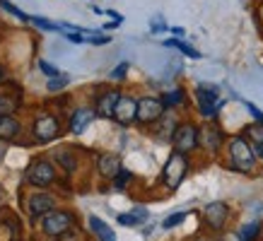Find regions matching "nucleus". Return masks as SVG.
<instances>
[{
  "mask_svg": "<svg viewBox=\"0 0 263 241\" xmlns=\"http://www.w3.org/2000/svg\"><path fill=\"white\" fill-rule=\"evenodd\" d=\"M53 205H56V200H53L48 193H36V195L29 198V212H32L34 217H39V215L46 217L48 212H53Z\"/></svg>",
  "mask_w": 263,
  "mask_h": 241,
  "instance_id": "obj_11",
  "label": "nucleus"
},
{
  "mask_svg": "<svg viewBox=\"0 0 263 241\" xmlns=\"http://www.w3.org/2000/svg\"><path fill=\"white\" fill-rule=\"evenodd\" d=\"M222 241H239V234L234 236V234H227V236H222Z\"/></svg>",
  "mask_w": 263,
  "mask_h": 241,
  "instance_id": "obj_34",
  "label": "nucleus"
},
{
  "mask_svg": "<svg viewBox=\"0 0 263 241\" xmlns=\"http://www.w3.org/2000/svg\"><path fill=\"white\" fill-rule=\"evenodd\" d=\"M258 232H261V225H258V222H251V225H247L244 229H239V241H256Z\"/></svg>",
  "mask_w": 263,
  "mask_h": 241,
  "instance_id": "obj_21",
  "label": "nucleus"
},
{
  "mask_svg": "<svg viewBox=\"0 0 263 241\" xmlns=\"http://www.w3.org/2000/svg\"><path fill=\"white\" fill-rule=\"evenodd\" d=\"M56 178V171L46 159H36L27 167V181L34 186H48Z\"/></svg>",
  "mask_w": 263,
  "mask_h": 241,
  "instance_id": "obj_5",
  "label": "nucleus"
},
{
  "mask_svg": "<svg viewBox=\"0 0 263 241\" xmlns=\"http://www.w3.org/2000/svg\"><path fill=\"white\" fill-rule=\"evenodd\" d=\"M152 29H164V22H162V19H155V22H152Z\"/></svg>",
  "mask_w": 263,
  "mask_h": 241,
  "instance_id": "obj_33",
  "label": "nucleus"
},
{
  "mask_svg": "<svg viewBox=\"0 0 263 241\" xmlns=\"http://www.w3.org/2000/svg\"><path fill=\"white\" fill-rule=\"evenodd\" d=\"M147 219V210H143V208H136L130 215H119V222L121 225H140V222H145Z\"/></svg>",
  "mask_w": 263,
  "mask_h": 241,
  "instance_id": "obj_20",
  "label": "nucleus"
},
{
  "mask_svg": "<svg viewBox=\"0 0 263 241\" xmlns=\"http://www.w3.org/2000/svg\"><path fill=\"white\" fill-rule=\"evenodd\" d=\"M0 80H3V70H0Z\"/></svg>",
  "mask_w": 263,
  "mask_h": 241,
  "instance_id": "obj_35",
  "label": "nucleus"
},
{
  "mask_svg": "<svg viewBox=\"0 0 263 241\" xmlns=\"http://www.w3.org/2000/svg\"><path fill=\"white\" fill-rule=\"evenodd\" d=\"M58 133H61V123H58L56 116H48V113H44V116H39V118H36V123H34V135H36V140H41V143L53 140Z\"/></svg>",
  "mask_w": 263,
  "mask_h": 241,
  "instance_id": "obj_7",
  "label": "nucleus"
},
{
  "mask_svg": "<svg viewBox=\"0 0 263 241\" xmlns=\"http://www.w3.org/2000/svg\"><path fill=\"white\" fill-rule=\"evenodd\" d=\"M128 181H130V171H126V169H121V171H119V176L114 178V186H116V188H123V186H126Z\"/></svg>",
  "mask_w": 263,
  "mask_h": 241,
  "instance_id": "obj_26",
  "label": "nucleus"
},
{
  "mask_svg": "<svg viewBox=\"0 0 263 241\" xmlns=\"http://www.w3.org/2000/svg\"><path fill=\"white\" fill-rule=\"evenodd\" d=\"M172 140H174V147L176 152H191L193 147L200 143V130L193 126V123H183V126H179V128H174V135H172Z\"/></svg>",
  "mask_w": 263,
  "mask_h": 241,
  "instance_id": "obj_3",
  "label": "nucleus"
},
{
  "mask_svg": "<svg viewBox=\"0 0 263 241\" xmlns=\"http://www.w3.org/2000/svg\"><path fill=\"white\" fill-rule=\"evenodd\" d=\"M119 171H121V159H119V154H102L99 157V174L106 178H116L119 176Z\"/></svg>",
  "mask_w": 263,
  "mask_h": 241,
  "instance_id": "obj_13",
  "label": "nucleus"
},
{
  "mask_svg": "<svg viewBox=\"0 0 263 241\" xmlns=\"http://www.w3.org/2000/svg\"><path fill=\"white\" fill-rule=\"evenodd\" d=\"M65 85H68V77H53V80L48 82V89H51V92H56V89L65 87Z\"/></svg>",
  "mask_w": 263,
  "mask_h": 241,
  "instance_id": "obj_30",
  "label": "nucleus"
},
{
  "mask_svg": "<svg viewBox=\"0 0 263 241\" xmlns=\"http://www.w3.org/2000/svg\"><path fill=\"white\" fill-rule=\"evenodd\" d=\"M72 227V215L65 212V210H53L44 217V232L51 234V236H61V234L70 232Z\"/></svg>",
  "mask_w": 263,
  "mask_h": 241,
  "instance_id": "obj_4",
  "label": "nucleus"
},
{
  "mask_svg": "<svg viewBox=\"0 0 263 241\" xmlns=\"http://www.w3.org/2000/svg\"><path fill=\"white\" fill-rule=\"evenodd\" d=\"M183 217H186V212H176V215H169L167 219H164V229H172V227L181 225V222H183Z\"/></svg>",
  "mask_w": 263,
  "mask_h": 241,
  "instance_id": "obj_25",
  "label": "nucleus"
},
{
  "mask_svg": "<svg viewBox=\"0 0 263 241\" xmlns=\"http://www.w3.org/2000/svg\"><path fill=\"white\" fill-rule=\"evenodd\" d=\"M196 99H198V109L205 118H213L217 109H220V96H217V92L213 87H198Z\"/></svg>",
  "mask_w": 263,
  "mask_h": 241,
  "instance_id": "obj_8",
  "label": "nucleus"
},
{
  "mask_svg": "<svg viewBox=\"0 0 263 241\" xmlns=\"http://www.w3.org/2000/svg\"><path fill=\"white\" fill-rule=\"evenodd\" d=\"M39 68H41V72H44V75H48V77H51V80H53L56 75H61V72H58L51 63H46V61H39Z\"/></svg>",
  "mask_w": 263,
  "mask_h": 241,
  "instance_id": "obj_28",
  "label": "nucleus"
},
{
  "mask_svg": "<svg viewBox=\"0 0 263 241\" xmlns=\"http://www.w3.org/2000/svg\"><path fill=\"white\" fill-rule=\"evenodd\" d=\"M89 227H92V232L99 236V241H116V234H114V229L104 219H99V217H89Z\"/></svg>",
  "mask_w": 263,
  "mask_h": 241,
  "instance_id": "obj_15",
  "label": "nucleus"
},
{
  "mask_svg": "<svg viewBox=\"0 0 263 241\" xmlns=\"http://www.w3.org/2000/svg\"><path fill=\"white\" fill-rule=\"evenodd\" d=\"M114 118L119 120V123H123V126H128L130 120H136L138 118V102L130 99V96H121L116 109H114Z\"/></svg>",
  "mask_w": 263,
  "mask_h": 241,
  "instance_id": "obj_9",
  "label": "nucleus"
},
{
  "mask_svg": "<svg viewBox=\"0 0 263 241\" xmlns=\"http://www.w3.org/2000/svg\"><path fill=\"white\" fill-rule=\"evenodd\" d=\"M92 118H95V111H92V109H78L70 118V130L75 133V135H80L82 130L92 123Z\"/></svg>",
  "mask_w": 263,
  "mask_h": 241,
  "instance_id": "obj_14",
  "label": "nucleus"
},
{
  "mask_svg": "<svg viewBox=\"0 0 263 241\" xmlns=\"http://www.w3.org/2000/svg\"><path fill=\"white\" fill-rule=\"evenodd\" d=\"M20 106V96L17 94H0V116H10Z\"/></svg>",
  "mask_w": 263,
  "mask_h": 241,
  "instance_id": "obj_19",
  "label": "nucleus"
},
{
  "mask_svg": "<svg viewBox=\"0 0 263 241\" xmlns=\"http://www.w3.org/2000/svg\"><path fill=\"white\" fill-rule=\"evenodd\" d=\"M183 102V92L181 89H174V92H169V94H164V99H162V104L164 106H176Z\"/></svg>",
  "mask_w": 263,
  "mask_h": 241,
  "instance_id": "obj_24",
  "label": "nucleus"
},
{
  "mask_svg": "<svg viewBox=\"0 0 263 241\" xmlns=\"http://www.w3.org/2000/svg\"><path fill=\"white\" fill-rule=\"evenodd\" d=\"M230 159H232V167L237 171H244V174L254 171L256 167V154L244 137H232L230 140Z\"/></svg>",
  "mask_w": 263,
  "mask_h": 241,
  "instance_id": "obj_1",
  "label": "nucleus"
},
{
  "mask_svg": "<svg viewBox=\"0 0 263 241\" xmlns=\"http://www.w3.org/2000/svg\"><path fill=\"white\" fill-rule=\"evenodd\" d=\"M200 143H203V147H205L208 152H217V147H220V143H222V133H220L217 128L200 130Z\"/></svg>",
  "mask_w": 263,
  "mask_h": 241,
  "instance_id": "obj_16",
  "label": "nucleus"
},
{
  "mask_svg": "<svg viewBox=\"0 0 263 241\" xmlns=\"http://www.w3.org/2000/svg\"><path fill=\"white\" fill-rule=\"evenodd\" d=\"M162 113H164V104L162 99H155V96H145L138 102V120L140 123H152V120H160Z\"/></svg>",
  "mask_w": 263,
  "mask_h": 241,
  "instance_id": "obj_6",
  "label": "nucleus"
},
{
  "mask_svg": "<svg viewBox=\"0 0 263 241\" xmlns=\"http://www.w3.org/2000/svg\"><path fill=\"white\" fill-rule=\"evenodd\" d=\"M32 22L36 24V27H41V29H48V32H53V29H58V24L48 22V19H44V17H32Z\"/></svg>",
  "mask_w": 263,
  "mask_h": 241,
  "instance_id": "obj_27",
  "label": "nucleus"
},
{
  "mask_svg": "<svg viewBox=\"0 0 263 241\" xmlns=\"http://www.w3.org/2000/svg\"><path fill=\"white\" fill-rule=\"evenodd\" d=\"M20 133V123L12 116H0V140H12Z\"/></svg>",
  "mask_w": 263,
  "mask_h": 241,
  "instance_id": "obj_17",
  "label": "nucleus"
},
{
  "mask_svg": "<svg viewBox=\"0 0 263 241\" xmlns=\"http://www.w3.org/2000/svg\"><path fill=\"white\" fill-rule=\"evenodd\" d=\"M87 41L89 44H109V36H102V34H97V36H87Z\"/></svg>",
  "mask_w": 263,
  "mask_h": 241,
  "instance_id": "obj_31",
  "label": "nucleus"
},
{
  "mask_svg": "<svg viewBox=\"0 0 263 241\" xmlns=\"http://www.w3.org/2000/svg\"><path fill=\"white\" fill-rule=\"evenodd\" d=\"M167 46H176L181 53H186L189 58H200L198 51H196V48H191L189 44H183V41H167Z\"/></svg>",
  "mask_w": 263,
  "mask_h": 241,
  "instance_id": "obj_23",
  "label": "nucleus"
},
{
  "mask_svg": "<svg viewBox=\"0 0 263 241\" xmlns=\"http://www.w3.org/2000/svg\"><path fill=\"white\" fill-rule=\"evenodd\" d=\"M247 106H249V111L254 113V118L258 120V123H263V111H261V109H256L254 104H247Z\"/></svg>",
  "mask_w": 263,
  "mask_h": 241,
  "instance_id": "obj_32",
  "label": "nucleus"
},
{
  "mask_svg": "<svg viewBox=\"0 0 263 241\" xmlns=\"http://www.w3.org/2000/svg\"><path fill=\"white\" fill-rule=\"evenodd\" d=\"M247 137L251 140V150H254V154H258V157L263 159V123L247 128Z\"/></svg>",
  "mask_w": 263,
  "mask_h": 241,
  "instance_id": "obj_18",
  "label": "nucleus"
},
{
  "mask_svg": "<svg viewBox=\"0 0 263 241\" xmlns=\"http://www.w3.org/2000/svg\"><path fill=\"white\" fill-rule=\"evenodd\" d=\"M227 217H230V210L224 203H210L205 208V222L213 229H222L224 222H227Z\"/></svg>",
  "mask_w": 263,
  "mask_h": 241,
  "instance_id": "obj_10",
  "label": "nucleus"
},
{
  "mask_svg": "<svg viewBox=\"0 0 263 241\" xmlns=\"http://www.w3.org/2000/svg\"><path fill=\"white\" fill-rule=\"evenodd\" d=\"M0 8H3V10H8L10 15H15L17 19H22V22H32V17H29V15H24L22 10L15 8V5H12V3H8V0H0Z\"/></svg>",
  "mask_w": 263,
  "mask_h": 241,
  "instance_id": "obj_22",
  "label": "nucleus"
},
{
  "mask_svg": "<svg viewBox=\"0 0 263 241\" xmlns=\"http://www.w3.org/2000/svg\"><path fill=\"white\" fill-rule=\"evenodd\" d=\"M126 72H128V63H121L119 68H114L111 77H114V80H123V77H126Z\"/></svg>",
  "mask_w": 263,
  "mask_h": 241,
  "instance_id": "obj_29",
  "label": "nucleus"
},
{
  "mask_svg": "<svg viewBox=\"0 0 263 241\" xmlns=\"http://www.w3.org/2000/svg\"><path fill=\"white\" fill-rule=\"evenodd\" d=\"M119 99L121 96L116 89H109V92L99 94V99H97V113L99 116H114V109L119 104Z\"/></svg>",
  "mask_w": 263,
  "mask_h": 241,
  "instance_id": "obj_12",
  "label": "nucleus"
},
{
  "mask_svg": "<svg viewBox=\"0 0 263 241\" xmlns=\"http://www.w3.org/2000/svg\"><path fill=\"white\" fill-rule=\"evenodd\" d=\"M189 171V162H186V154L174 152L164 164V171H162V178H164V186L167 188H176V186L183 181Z\"/></svg>",
  "mask_w": 263,
  "mask_h": 241,
  "instance_id": "obj_2",
  "label": "nucleus"
}]
</instances>
